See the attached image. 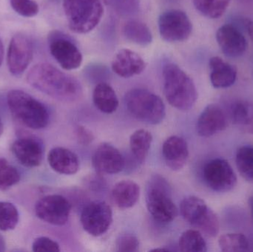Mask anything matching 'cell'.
Wrapping results in <instances>:
<instances>
[{
    "label": "cell",
    "instance_id": "cell-29",
    "mask_svg": "<svg viewBox=\"0 0 253 252\" xmlns=\"http://www.w3.org/2000/svg\"><path fill=\"white\" fill-rule=\"evenodd\" d=\"M220 249L224 252L249 251L251 244L243 234L229 233L221 235L218 240Z\"/></svg>",
    "mask_w": 253,
    "mask_h": 252
},
{
    "label": "cell",
    "instance_id": "cell-14",
    "mask_svg": "<svg viewBox=\"0 0 253 252\" xmlns=\"http://www.w3.org/2000/svg\"><path fill=\"white\" fill-rule=\"evenodd\" d=\"M93 167L101 174L120 173L125 167L124 157L117 148L108 143L99 145L93 154Z\"/></svg>",
    "mask_w": 253,
    "mask_h": 252
},
{
    "label": "cell",
    "instance_id": "cell-39",
    "mask_svg": "<svg viewBox=\"0 0 253 252\" xmlns=\"http://www.w3.org/2000/svg\"><path fill=\"white\" fill-rule=\"evenodd\" d=\"M247 29H248V34L251 37V40L253 42V21H248L246 23Z\"/></svg>",
    "mask_w": 253,
    "mask_h": 252
},
{
    "label": "cell",
    "instance_id": "cell-19",
    "mask_svg": "<svg viewBox=\"0 0 253 252\" xmlns=\"http://www.w3.org/2000/svg\"><path fill=\"white\" fill-rule=\"evenodd\" d=\"M162 154L167 166L174 171H178L187 164L189 158L188 145L183 138L170 136L164 143Z\"/></svg>",
    "mask_w": 253,
    "mask_h": 252
},
{
    "label": "cell",
    "instance_id": "cell-23",
    "mask_svg": "<svg viewBox=\"0 0 253 252\" xmlns=\"http://www.w3.org/2000/svg\"><path fill=\"white\" fill-rule=\"evenodd\" d=\"M93 100L95 106L104 113H114L120 105L116 92L105 82L99 83L96 86L93 90Z\"/></svg>",
    "mask_w": 253,
    "mask_h": 252
},
{
    "label": "cell",
    "instance_id": "cell-8",
    "mask_svg": "<svg viewBox=\"0 0 253 252\" xmlns=\"http://www.w3.org/2000/svg\"><path fill=\"white\" fill-rule=\"evenodd\" d=\"M158 23L161 36L168 42L185 41L193 31V24L187 13L176 9L162 13Z\"/></svg>",
    "mask_w": 253,
    "mask_h": 252
},
{
    "label": "cell",
    "instance_id": "cell-12",
    "mask_svg": "<svg viewBox=\"0 0 253 252\" xmlns=\"http://www.w3.org/2000/svg\"><path fill=\"white\" fill-rule=\"evenodd\" d=\"M34 46L25 34L19 33L12 37L7 53L9 72L14 76H20L32 61Z\"/></svg>",
    "mask_w": 253,
    "mask_h": 252
},
{
    "label": "cell",
    "instance_id": "cell-27",
    "mask_svg": "<svg viewBox=\"0 0 253 252\" xmlns=\"http://www.w3.org/2000/svg\"><path fill=\"white\" fill-rule=\"evenodd\" d=\"M178 246L181 252H205L208 250L202 232L196 229L185 231L180 237Z\"/></svg>",
    "mask_w": 253,
    "mask_h": 252
},
{
    "label": "cell",
    "instance_id": "cell-11",
    "mask_svg": "<svg viewBox=\"0 0 253 252\" xmlns=\"http://www.w3.org/2000/svg\"><path fill=\"white\" fill-rule=\"evenodd\" d=\"M83 229L92 236L99 237L108 232L113 222V212L107 203L94 201L82 212Z\"/></svg>",
    "mask_w": 253,
    "mask_h": 252
},
{
    "label": "cell",
    "instance_id": "cell-40",
    "mask_svg": "<svg viewBox=\"0 0 253 252\" xmlns=\"http://www.w3.org/2000/svg\"><path fill=\"white\" fill-rule=\"evenodd\" d=\"M3 59H4V47H3L2 41L0 38V67L2 64Z\"/></svg>",
    "mask_w": 253,
    "mask_h": 252
},
{
    "label": "cell",
    "instance_id": "cell-33",
    "mask_svg": "<svg viewBox=\"0 0 253 252\" xmlns=\"http://www.w3.org/2000/svg\"><path fill=\"white\" fill-rule=\"evenodd\" d=\"M10 6L17 14L26 18H32L38 14V4L34 0H9Z\"/></svg>",
    "mask_w": 253,
    "mask_h": 252
},
{
    "label": "cell",
    "instance_id": "cell-30",
    "mask_svg": "<svg viewBox=\"0 0 253 252\" xmlns=\"http://www.w3.org/2000/svg\"><path fill=\"white\" fill-rule=\"evenodd\" d=\"M236 163L241 176L253 183V146H244L238 149Z\"/></svg>",
    "mask_w": 253,
    "mask_h": 252
},
{
    "label": "cell",
    "instance_id": "cell-15",
    "mask_svg": "<svg viewBox=\"0 0 253 252\" xmlns=\"http://www.w3.org/2000/svg\"><path fill=\"white\" fill-rule=\"evenodd\" d=\"M228 127V119L219 105L212 104L205 108L197 121V133L202 137H211Z\"/></svg>",
    "mask_w": 253,
    "mask_h": 252
},
{
    "label": "cell",
    "instance_id": "cell-28",
    "mask_svg": "<svg viewBox=\"0 0 253 252\" xmlns=\"http://www.w3.org/2000/svg\"><path fill=\"white\" fill-rule=\"evenodd\" d=\"M230 0H193L196 10L210 19L221 17L228 7Z\"/></svg>",
    "mask_w": 253,
    "mask_h": 252
},
{
    "label": "cell",
    "instance_id": "cell-6",
    "mask_svg": "<svg viewBox=\"0 0 253 252\" xmlns=\"http://www.w3.org/2000/svg\"><path fill=\"white\" fill-rule=\"evenodd\" d=\"M180 213L183 218L193 227L209 237L215 238L219 232V220L206 203L196 196H189L181 201Z\"/></svg>",
    "mask_w": 253,
    "mask_h": 252
},
{
    "label": "cell",
    "instance_id": "cell-21",
    "mask_svg": "<svg viewBox=\"0 0 253 252\" xmlns=\"http://www.w3.org/2000/svg\"><path fill=\"white\" fill-rule=\"evenodd\" d=\"M211 81L215 88H227L236 82L237 70L233 65L227 63L218 56L210 59Z\"/></svg>",
    "mask_w": 253,
    "mask_h": 252
},
{
    "label": "cell",
    "instance_id": "cell-36",
    "mask_svg": "<svg viewBox=\"0 0 253 252\" xmlns=\"http://www.w3.org/2000/svg\"><path fill=\"white\" fill-rule=\"evenodd\" d=\"M33 251L37 252H59L61 251L58 243L47 237H40L33 243Z\"/></svg>",
    "mask_w": 253,
    "mask_h": 252
},
{
    "label": "cell",
    "instance_id": "cell-18",
    "mask_svg": "<svg viewBox=\"0 0 253 252\" xmlns=\"http://www.w3.org/2000/svg\"><path fill=\"white\" fill-rule=\"evenodd\" d=\"M111 67L117 75L128 78L141 74L146 64L138 53L129 49H122L114 57Z\"/></svg>",
    "mask_w": 253,
    "mask_h": 252
},
{
    "label": "cell",
    "instance_id": "cell-9",
    "mask_svg": "<svg viewBox=\"0 0 253 252\" xmlns=\"http://www.w3.org/2000/svg\"><path fill=\"white\" fill-rule=\"evenodd\" d=\"M205 183L214 192H230L237 184V176L227 160L215 158L208 161L203 170Z\"/></svg>",
    "mask_w": 253,
    "mask_h": 252
},
{
    "label": "cell",
    "instance_id": "cell-26",
    "mask_svg": "<svg viewBox=\"0 0 253 252\" xmlns=\"http://www.w3.org/2000/svg\"><path fill=\"white\" fill-rule=\"evenodd\" d=\"M153 142V136L146 130H136L129 139V146L134 158L142 164L145 161Z\"/></svg>",
    "mask_w": 253,
    "mask_h": 252
},
{
    "label": "cell",
    "instance_id": "cell-24",
    "mask_svg": "<svg viewBox=\"0 0 253 252\" xmlns=\"http://www.w3.org/2000/svg\"><path fill=\"white\" fill-rule=\"evenodd\" d=\"M232 121L241 131L253 134V102L241 100L232 106Z\"/></svg>",
    "mask_w": 253,
    "mask_h": 252
},
{
    "label": "cell",
    "instance_id": "cell-31",
    "mask_svg": "<svg viewBox=\"0 0 253 252\" xmlns=\"http://www.w3.org/2000/svg\"><path fill=\"white\" fill-rule=\"evenodd\" d=\"M19 219V212L13 204L0 202V230H13L17 226Z\"/></svg>",
    "mask_w": 253,
    "mask_h": 252
},
{
    "label": "cell",
    "instance_id": "cell-25",
    "mask_svg": "<svg viewBox=\"0 0 253 252\" xmlns=\"http://www.w3.org/2000/svg\"><path fill=\"white\" fill-rule=\"evenodd\" d=\"M123 34L126 39L139 45H148L153 41L150 28L140 21H127L123 27Z\"/></svg>",
    "mask_w": 253,
    "mask_h": 252
},
{
    "label": "cell",
    "instance_id": "cell-3",
    "mask_svg": "<svg viewBox=\"0 0 253 252\" xmlns=\"http://www.w3.org/2000/svg\"><path fill=\"white\" fill-rule=\"evenodd\" d=\"M7 103L13 116L33 130L47 127L50 120L48 111L43 104L20 90H13L7 96Z\"/></svg>",
    "mask_w": 253,
    "mask_h": 252
},
{
    "label": "cell",
    "instance_id": "cell-10",
    "mask_svg": "<svg viewBox=\"0 0 253 252\" xmlns=\"http://www.w3.org/2000/svg\"><path fill=\"white\" fill-rule=\"evenodd\" d=\"M71 204L60 195L43 197L35 205V213L40 220L53 225L64 226L69 219Z\"/></svg>",
    "mask_w": 253,
    "mask_h": 252
},
{
    "label": "cell",
    "instance_id": "cell-20",
    "mask_svg": "<svg viewBox=\"0 0 253 252\" xmlns=\"http://www.w3.org/2000/svg\"><path fill=\"white\" fill-rule=\"evenodd\" d=\"M49 165L52 170L62 175L76 174L80 169L78 156L70 149L55 147L49 152L47 156Z\"/></svg>",
    "mask_w": 253,
    "mask_h": 252
},
{
    "label": "cell",
    "instance_id": "cell-13",
    "mask_svg": "<svg viewBox=\"0 0 253 252\" xmlns=\"http://www.w3.org/2000/svg\"><path fill=\"white\" fill-rule=\"evenodd\" d=\"M52 56L66 71H73L81 66L83 55L75 44L59 32L52 34L49 41Z\"/></svg>",
    "mask_w": 253,
    "mask_h": 252
},
{
    "label": "cell",
    "instance_id": "cell-1",
    "mask_svg": "<svg viewBox=\"0 0 253 252\" xmlns=\"http://www.w3.org/2000/svg\"><path fill=\"white\" fill-rule=\"evenodd\" d=\"M27 81L39 91L62 102H74L83 93L77 78L48 63L34 65L28 72Z\"/></svg>",
    "mask_w": 253,
    "mask_h": 252
},
{
    "label": "cell",
    "instance_id": "cell-22",
    "mask_svg": "<svg viewBox=\"0 0 253 252\" xmlns=\"http://www.w3.org/2000/svg\"><path fill=\"white\" fill-rule=\"evenodd\" d=\"M140 196V187L132 180H123L114 186L112 198L116 205L126 210L133 207Z\"/></svg>",
    "mask_w": 253,
    "mask_h": 252
},
{
    "label": "cell",
    "instance_id": "cell-5",
    "mask_svg": "<svg viewBox=\"0 0 253 252\" xmlns=\"http://www.w3.org/2000/svg\"><path fill=\"white\" fill-rule=\"evenodd\" d=\"M125 101L128 111L135 118L147 124H160L166 115L163 101L149 90L138 88L129 90Z\"/></svg>",
    "mask_w": 253,
    "mask_h": 252
},
{
    "label": "cell",
    "instance_id": "cell-42",
    "mask_svg": "<svg viewBox=\"0 0 253 252\" xmlns=\"http://www.w3.org/2000/svg\"><path fill=\"white\" fill-rule=\"evenodd\" d=\"M3 131H4V126H3L2 121H1V117H0V136L2 135Z\"/></svg>",
    "mask_w": 253,
    "mask_h": 252
},
{
    "label": "cell",
    "instance_id": "cell-17",
    "mask_svg": "<svg viewBox=\"0 0 253 252\" xmlns=\"http://www.w3.org/2000/svg\"><path fill=\"white\" fill-rule=\"evenodd\" d=\"M11 150L16 159L26 167L34 168L42 164L44 151L41 143L34 138H21L13 142Z\"/></svg>",
    "mask_w": 253,
    "mask_h": 252
},
{
    "label": "cell",
    "instance_id": "cell-32",
    "mask_svg": "<svg viewBox=\"0 0 253 252\" xmlns=\"http://www.w3.org/2000/svg\"><path fill=\"white\" fill-rule=\"evenodd\" d=\"M20 175L10 163L0 158V190L5 191L19 183Z\"/></svg>",
    "mask_w": 253,
    "mask_h": 252
},
{
    "label": "cell",
    "instance_id": "cell-4",
    "mask_svg": "<svg viewBox=\"0 0 253 252\" xmlns=\"http://www.w3.org/2000/svg\"><path fill=\"white\" fill-rule=\"evenodd\" d=\"M68 27L76 34H87L100 22L104 8L101 0H63Z\"/></svg>",
    "mask_w": 253,
    "mask_h": 252
},
{
    "label": "cell",
    "instance_id": "cell-37",
    "mask_svg": "<svg viewBox=\"0 0 253 252\" xmlns=\"http://www.w3.org/2000/svg\"><path fill=\"white\" fill-rule=\"evenodd\" d=\"M76 136H77V140L81 144L87 145L92 143L94 137H93V133L87 130L86 127L83 126H78L76 129Z\"/></svg>",
    "mask_w": 253,
    "mask_h": 252
},
{
    "label": "cell",
    "instance_id": "cell-34",
    "mask_svg": "<svg viewBox=\"0 0 253 252\" xmlns=\"http://www.w3.org/2000/svg\"><path fill=\"white\" fill-rule=\"evenodd\" d=\"M114 10L123 16H131L138 13L140 0H105Z\"/></svg>",
    "mask_w": 253,
    "mask_h": 252
},
{
    "label": "cell",
    "instance_id": "cell-16",
    "mask_svg": "<svg viewBox=\"0 0 253 252\" xmlns=\"http://www.w3.org/2000/svg\"><path fill=\"white\" fill-rule=\"evenodd\" d=\"M216 40L223 53L227 57H240L248 47L245 36L234 25L230 24H226L218 28Z\"/></svg>",
    "mask_w": 253,
    "mask_h": 252
},
{
    "label": "cell",
    "instance_id": "cell-41",
    "mask_svg": "<svg viewBox=\"0 0 253 252\" xmlns=\"http://www.w3.org/2000/svg\"><path fill=\"white\" fill-rule=\"evenodd\" d=\"M249 205L250 207H251V216H252L253 220V196L251 197L249 199Z\"/></svg>",
    "mask_w": 253,
    "mask_h": 252
},
{
    "label": "cell",
    "instance_id": "cell-43",
    "mask_svg": "<svg viewBox=\"0 0 253 252\" xmlns=\"http://www.w3.org/2000/svg\"><path fill=\"white\" fill-rule=\"evenodd\" d=\"M168 1H175V0H168Z\"/></svg>",
    "mask_w": 253,
    "mask_h": 252
},
{
    "label": "cell",
    "instance_id": "cell-2",
    "mask_svg": "<svg viewBox=\"0 0 253 252\" xmlns=\"http://www.w3.org/2000/svg\"><path fill=\"white\" fill-rule=\"evenodd\" d=\"M164 93L169 105L181 111L190 110L198 99L193 79L173 63L163 68Z\"/></svg>",
    "mask_w": 253,
    "mask_h": 252
},
{
    "label": "cell",
    "instance_id": "cell-35",
    "mask_svg": "<svg viewBox=\"0 0 253 252\" xmlns=\"http://www.w3.org/2000/svg\"><path fill=\"white\" fill-rule=\"evenodd\" d=\"M117 251L121 252H135L138 250L139 242L138 238L132 235H123L117 242Z\"/></svg>",
    "mask_w": 253,
    "mask_h": 252
},
{
    "label": "cell",
    "instance_id": "cell-7",
    "mask_svg": "<svg viewBox=\"0 0 253 252\" xmlns=\"http://www.w3.org/2000/svg\"><path fill=\"white\" fill-rule=\"evenodd\" d=\"M146 204L149 213L159 223H170L178 215V210L162 179H156L150 183L147 189Z\"/></svg>",
    "mask_w": 253,
    "mask_h": 252
},
{
    "label": "cell",
    "instance_id": "cell-38",
    "mask_svg": "<svg viewBox=\"0 0 253 252\" xmlns=\"http://www.w3.org/2000/svg\"><path fill=\"white\" fill-rule=\"evenodd\" d=\"M238 2L248 8H253V0H237Z\"/></svg>",
    "mask_w": 253,
    "mask_h": 252
}]
</instances>
